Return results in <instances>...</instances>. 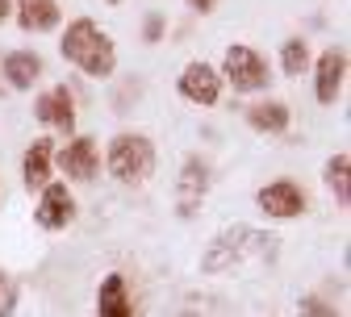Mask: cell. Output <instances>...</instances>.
Returning a JSON list of instances; mask_svg holds the SVG:
<instances>
[{"instance_id":"obj_24","label":"cell","mask_w":351,"mask_h":317,"mask_svg":"<svg viewBox=\"0 0 351 317\" xmlns=\"http://www.w3.org/2000/svg\"><path fill=\"white\" fill-rule=\"evenodd\" d=\"M109 5H121V0H109Z\"/></svg>"},{"instance_id":"obj_7","label":"cell","mask_w":351,"mask_h":317,"mask_svg":"<svg viewBox=\"0 0 351 317\" xmlns=\"http://www.w3.org/2000/svg\"><path fill=\"white\" fill-rule=\"evenodd\" d=\"M180 97L193 101V105H201V109L217 105V101H222V75H217L205 59H193L180 71Z\"/></svg>"},{"instance_id":"obj_11","label":"cell","mask_w":351,"mask_h":317,"mask_svg":"<svg viewBox=\"0 0 351 317\" xmlns=\"http://www.w3.org/2000/svg\"><path fill=\"white\" fill-rule=\"evenodd\" d=\"M34 117H38L42 125H55V129L71 134V129H75V97L67 92V84H55L51 92H42V97L34 101Z\"/></svg>"},{"instance_id":"obj_9","label":"cell","mask_w":351,"mask_h":317,"mask_svg":"<svg viewBox=\"0 0 351 317\" xmlns=\"http://www.w3.org/2000/svg\"><path fill=\"white\" fill-rule=\"evenodd\" d=\"M75 217V196L67 184H59V179H51L47 188H42V201L34 209V221L42 225V230H63V225H71Z\"/></svg>"},{"instance_id":"obj_4","label":"cell","mask_w":351,"mask_h":317,"mask_svg":"<svg viewBox=\"0 0 351 317\" xmlns=\"http://www.w3.org/2000/svg\"><path fill=\"white\" fill-rule=\"evenodd\" d=\"M222 75L234 92H263L268 88V59H263L259 51L243 47V42H234V47H226V59H222Z\"/></svg>"},{"instance_id":"obj_2","label":"cell","mask_w":351,"mask_h":317,"mask_svg":"<svg viewBox=\"0 0 351 317\" xmlns=\"http://www.w3.org/2000/svg\"><path fill=\"white\" fill-rule=\"evenodd\" d=\"M59 51L67 63H75L84 75L93 79H109L113 67H117V51H113V38L93 21V17H75L67 29H63V42Z\"/></svg>"},{"instance_id":"obj_15","label":"cell","mask_w":351,"mask_h":317,"mask_svg":"<svg viewBox=\"0 0 351 317\" xmlns=\"http://www.w3.org/2000/svg\"><path fill=\"white\" fill-rule=\"evenodd\" d=\"M38 75H42V59H38L34 51H13V55H5V79H9V88L29 92V88L38 84Z\"/></svg>"},{"instance_id":"obj_10","label":"cell","mask_w":351,"mask_h":317,"mask_svg":"<svg viewBox=\"0 0 351 317\" xmlns=\"http://www.w3.org/2000/svg\"><path fill=\"white\" fill-rule=\"evenodd\" d=\"M209 192V163L201 155H189L184 167H180V188H176V205H180V217H193L201 209Z\"/></svg>"},{"instance_id":"obj_21","label":"cell","mask_w":351,"mask_h":317,"mask_svg":"<svg viewBox=\"0 0 351 317\" xmlns=\"http://www.w3.org/2000/svg\"><path fill=\"white\" fill-rule=\"evenodd\" d=\"M143 34H147V42H159V38H163V17H159V13H151Z\"/></svg>"},{"instance_id":"obj_18","label":"cell","mask_w":351,"mask_h":317,"mask_svg":"<svg viewBox=\"0 0 351 317\" xmlns=\"http://www.w3.org/2000/svg\"><path fill=\"white\" fill-rule=\"evenodd\" d=\"M280 67H285V75H305V71H310V42H305V38H285Z\"/></svg>"},{"instance_id":"obj_16","label":"cell","mask_w":351,"mask_h":317,"mask_svg":"<svg viewBox=\"0 0 351 317\" xmlns=\"http://www.w3.org/2000/svg\"><path fill=\"white\" fill-rule=\"evenodd\" d=\"M247 121H251V129H259V134H285L289 121H293V113H289L285 101H259V105L247 109Z\"/></svg>"},{"instance_id":"obj_13","label":"cell","mask_w":351,"mask_h":317,"mask_svg":"<svg viewBox=\"0 0 351 317\" xmlns=\"http://www.w3.org/2000/svg\"><path fill=\"white\" fill-rule=\"evenodd\" d=\"M13 9H17V25L25 34H47L63 21L59 0H13Z\"/></svg>"},{"instance_id":"obj_17","label":"cell","mask_w":351,"mask_h":317,"mask_svg":"<svg viewBox=\"0 0 351 317\" xmlns=\"http://www.w3.org/2000/svg\"><path fill=\"white\" fill-rule=\"evenodd\" d=\"M347 175H351V159H347V151H339L330 163H326V188L335 192V201H339V209H347L351 205V188H347Z\"/></svg>"},{"instance_id":"obj_14","label":"cell","mask_w":351,"mask_h":317,"mask_svg":"<svg viewBox=\"0 0 351 317\" xmlns=\"http://www.w3.org/2000/svg\"><path fill=\"white\" fill-rule=\"evenodd\" d=\"M97 317H134L130 292H125V276H117V271H109L97 288Z\"/></svg>"},{"instance_id":"obj_22","label":"cell","mask_w":351,"mask_h":317,"mask_svg":"<svg viewBox=\"0 0 351 317\" xmlns=\"http://www.w3.org/2000/svg\"><path fill=\"white\" fill-rule=\"evenodd\" d=\"M189 5H193L197 13H213V5H217V0H189Z\"/></svg>"},{"instance_id":"obj_19","label":"cell","mask_w":351,"mask_h":317,"mask_svg":"<svg viewBox=\"0 0 351 317\" xmlns=\"http://www.w3.org/2000/svg\"><path fill=\"white\" fill-rule=\"evenodd\" d=\"M297 317H343L326 296H318V292H310V296H301L297 301Z\"/></svg>"},{"instance_id":"obj_23","label":"cell","mask_w":351,"mask_h":317,"mask_svg":"<svg viewBox=\"0 0 351 317\" xmlns=\"http://www.w3.org/2000/svg\"><path fill=\"white\" fill-rule=\"evenodd\" d=\"M9 13H13V0H0V25L9 21Z\"/></svg>"},{"instance_id":"obj_12","label":"cell","mask_w":351,"mask_h":317,"mask_svg":"<svg viewBox=\"0 0 351 317\" xmlns=\"http://www.w3.org/2000/svg\"><path fill=\"white\" fill-rule=\"evenodd\" d=\"M51 167H55V147H51V138H34L29 142V151H25V159H21V184L34 192H42L51 184Z\"/></svg>"},{"instance_id":"obj_1","label":"cell","mask_w":351,"mask_h":317,"mask_svg":"<svg viewBox=\"0 0 351 317\" xmlns=\"http://www.w3.org/2000/svg\"><path fill=\"white\" fill-rule=\"evenodd\" d=\"M276 234L255 230V225H230L222 230L201 255V271L205 276H222V271H234L247 259H276Z\"/></svg>"},{"instance_id":"obj_6","label":"cell","mask_w":351,"mask_h":317,"mask_svg":"<svg viewBox=\"0 0 351 317\" xmlns=\"http://www.w3.org/2000/svg\"><path fill=\"white\" fill-rule=\"evenodd\" d=\"M55 163H59V171L67 179L88 184V179H97V171H101V151H97V142L88 138V134H75V138L55 155Z\"/></svg>"},{"instance_id":"obj_5","label":"cell","mask_w":351,"mask_h":317,"mask_svg":"<svg viewBox=\"0 0 351 317\" xmlns=\"http://www.w3.org/2000/svg\"><path fill=\"white\" fill-rule=\"evenodd\" d=\"M255 205L268 217H276V221H289V217L305 213V188L293 184V179H272V184H263L255 192Z\"/></svg>"},{"instance_id":"obj_8","label":"cell","mask_w":351,"mask_h":317,"mask_svg":"<svg viewBox=\"0 0 351 317\" xmlns=\"http://www.w3.org/2000/svg\"><path fill=\"white\" fill-rule=\"evenodd\" d=\"M343 79H347V51L343 47H326L314 63V97L322 105H335L343 92Z\"/></svg>"},{"instance_id":"obj_20","label":"cell","mask_w":351,"mask_h":317,"mask_svg":"<svg viewBox=\"0 0 351 317\" xmlns=\"http://www.w3.org/2000/svg\"><path fill=\"white\" fill-rule=\"evenodd\" d=\"M13 309H17V284L0 271V317H13Z\"/></svg>"},{"instance_id":"obj_3","label":"cell","mask_w":351,"mask_h":317,"mask_svg":"<svg viewBox=\"0 0 351 317\" xmlns=\"http://www.w3.org/2000/svg\"><path fill=\"white\" fill-rule=\"evenodd\" d=\"M109 175L117 184H143L155 171V142L147 134H117L109 142Z\"/></svg>"}]
</instances>
